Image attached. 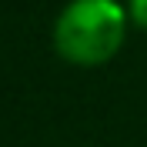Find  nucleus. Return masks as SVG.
Masks as SVG:
<instances>
[{"mask_svg": "<svg viewBox=\"0 0 147 147\" xmlns=\"http://www.w3.org/2000/svg\"><path fill=\"white\" fill-rule=\"evenodd\" d=\"M130 17L120 0H70L54 20V50L67 64L100 67L124 47Z\"/></svg>", "mask_w": 147, "mask_h": 147, "instance_id": "nucleus-1", "label": "nucleus"}, {"mask_svg": "<svg viewBox=\"0 0 147 147\" xmlns=\"http://www.w3.org/2000/svg\"><path fill=\"white\" fill-rule=\"evenodd\" d=\"M124 7H127V17L134 27L147 30V0H124Z\"/></svg>", "mask_w": 147, "mask_h": 147, "instance_id": "nucleus-2", "label": "nucleus"}]
</instances>
